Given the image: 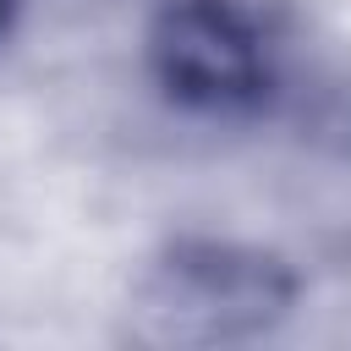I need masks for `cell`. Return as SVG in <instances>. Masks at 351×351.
<instances>
[{"mask_svg":"<svg viewBox=\"0 0 351 351\" xmlns=\"http://www.w3.org/2000/svg\"><path fill=\"white\" fill-rule=\"evenodd\" d=\"M296 269L247 241H170L143 280V335L176 346H230L274 335L296 313Z\"/></svg>","mask_w":351,"mask_h":351,"instance_id":"obj_1","label":"cell"},{"mask_svg":"<svg viewBox=\"0 0 351 351\" xmlns=\"http://www.w3.org/2000/svg\"><path fill=\"white\" fill-rule=\"evenodd\" d=\"M148 66L170 99L208 115L258 110L274 82L269 38L236 0H170L148 27Z\"/></svg>","mask_w":351,"mask_h":351,"instance_id":"obj_2","label":"cell"},{"mask_svg":"<svg viewBox=\"0 0 351 351\" xmlns=\"http://www.w3.org/2000/svg\"><path fill=\"white\" fill-rule=\"evenodd\" d=\"M16 11H22V0H0V38L11 33V22H16Z\"/></svg>","mask_w":351,"mask_h":351,"instance_id":"obj_3","label":"cell"}]
</instances>
